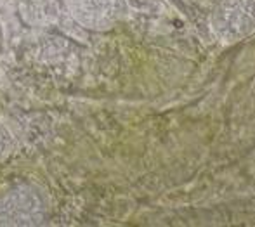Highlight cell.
<instances>
[{"label":"cell","mask_w":255,"mask_h":227,"mask_svg":"<svg viewBox=\"0 0 255 227\" xmlns=\"http://www.w3.org/2000/svg\"><path fill=\"white\" fill-rule=\"evenodd\" d=\"M51 217V198L40 184L12 179L0 186V226H44Z\"/></svg>","instance_id":"cell-1"},{"label":"cell","mask_w":255,"mask_h":227,"mask_svg":"<svg viewBox=\"0 0 255 227\" xmlns=\"http://www.w3.org/2000/svg\"><path fill=\"white\" fill-rule=\"evenodd\" d=\"M210 30L222 44H236L255 33V0H217Z\"/></svg>","instance_id":"cell-2"},{"label":"cell","mask_w":255,"mask_h":227,"mask_svg":"<svg viewBox=\"0 0 255 227\" xmlns=\"http://www.w3.org/2000/svg\"><path fill=\"white\" fill-rule=\"evenodd\" d=\"M70 17L87 31L106 33L125 19V0H63Z\"/></svg>","instance_id":"cell-3"},{"label":"cell","mask_w":255,"mask_h":227,"mask_svg":"<svg viewBox=\"0 0 255 227\" xmlns=\"http://www.w3.org/2000/svg\"><path fill=\"white\" fill-rule=\"evenodd\" d=\"M14 151V139L3 125H0V161L9 158Z\"/></svg>","instance_id":"cell-4"},{"label":"cell","mask_w":255,"mask_h":227,"mask_svg":"<svg viewBox=\"0 0 255 227\" xmlns=\"http://www.w3.org/2000/svg\"><path fill=\"white\" fill-rule=\"evenodd\" d=\"M2 47H3V30L0 26V52H2Z\"/></svg>","instance_id":"cell-5"}]
</instances>
